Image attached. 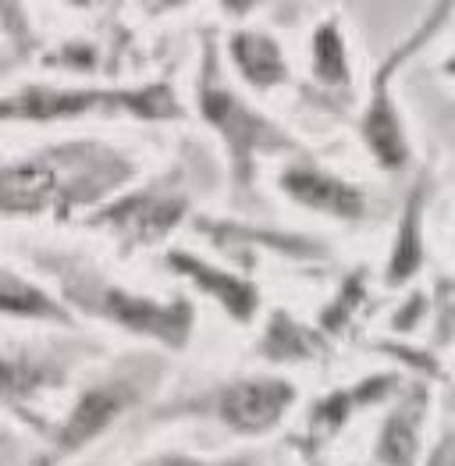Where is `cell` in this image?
<instances>
[{
	"instance_id": "4fadbf2b",
	"label": "cell",
	"mask_w": 455,
	"mask_h": 466,
	"mask_svg": "<svg viewBox=\"0 0 455 466\" xmlns=\"http://www.w3.org/2000/svg\"><path fill=\"white\" fill-rule=\"evenodd\" d=\"M0 313L11 317H33V320H57L68 324V313L61 310L46 292H39L36 285L22 281L18 274L0 268Z\"/></svg>"
},
{
	"instance_id": "5bb4252c",
	"label": "cell",
	"mask_w": 455,
	"mask_h": 466,
	"mask_svg": "<svg viewBox=\"0 0 455 466\" xmlns=\"http://www.w3.org/2000/svg\"><path fill=\"white\" fill-rule=\"evenodd\" d=\"M267 360L274 363H296V360H306V356H317L324 352V342L317 339V331H309L303 324H296L292 317L285 313H274L270 328H267V339L260 346Z\"/></svg>"
},
{
	"instance_id": "7a4b0ae2",
	"label": "cell",
	"mask_w": 455,
	"mask_h": 466,
	"mask_svg": "<svg viewBox=\"0 0 455 466\" xmlns=\"http://www.w3.org/2000/svg\"><path fill=\"white\" fill-rule=\"evenodd\" d=\"M93 111H125L139 117L178 115L175 93L164 86L150 89H22L0 100V121H54V117H78Z\"/></svg>"
},
{
	"instance_id": "8fae6325",
	"label": "cell",
	"mask_w": 455,
	"mask_h": 466,
	"mask_svg": "<svg viewBox=\"0 0 455 466\" xmlns=\"http://www.w3.org/2000/svg\"><path fill=\"white\" fill-rule=\"evenodd\" d=\"M228 50H231V61L242 72V78L257 89H270L288 78L285 54L267 33H235Z\"/></svg>"
},
{
	"instance_id": "277c9868",
	"label": "cell",
	"mask_w": 455,
	"mask_h": 466,
	"mask_svg": "<svg viewBox=\"0 0 455 466\" xmlns=\"http://www.w3.org/2000/svg\"><path fill=\"white\" fill-rule=\"evenodd\" d=\"M296 402V389L278 378H246L217 391L214 410L238 434H264Z\"/></svg>"
},
{
	"instance_id": "ffe728a7",
	"label": "cell",
	"mask_w": 455,
	"mask_h": 466,
	"mask_svg": "<svg viewBox=\"0 0 455 466\" xmlns=\"http://www.w3.org/2000/svg\"><path fill=\"white\" fill-rule=\"evenodd\" d=\"M143 466H253L249 460H231V463H199V460H192V456H157L150 463Z\"/></svg>"
},
{
	"instance_id": "ba28073f",
	"label": "cell",
	"mask_w": 455,
	"mask_h": 466,
	"mask_svg": "<svg viewBox=\"0 0 455 466\" xmlns=\"http://www.w3.org/2000/svg\"><path fill=\"white\" fill-rule=\"evenodd\" d=\"M61 199V178L43 160H22L0 167V214H43L57 207Z\"/></svg>"
},
{
	"instance_id": "5b68a950",
	"label": "cell",
	"mask_w": 455,
	"mask_h": 466,
	"mask_svg": "<svg viewBox=\"0 0 455 466\" xmlns=\"http://www.w3.org/2000/svg\"><path fill=\"white\" fill-rule=\"evenodd\" d=\"M186 196H128L125 203H117L111 210L100 214V225H107L125 242H160L164 235L178 225V218L186 214Z\"/></svg>"
},
{
	"instance_id": "2e32d148",
	"label": "cell",
	"mask_w": 455,
	"mask_h": 466,
	"mask_svg": "<svg viewBox=\"0 0 455 466\" xmlns=\"http://www.w3.org/2000/svg\"><path fill=\"white\" fill-rule=\"evenodd\" d=\"M313 72L324 86L349 82V61H345V39L335 22H324L313 36Z\"/></svg>"
},
{
	"instance_id": "ac0fdd59",
	"label": "cell",
	"mask_w": 455,
	"mask_h": 466,
	"mask_svg": "<svg viewBox=\"0 0 455 466\" xmlns=\"http://www.w3.org/2000/svg\"><path fill=\"white\" fill-rule=\"evenodd\" d=\"M46 381L43 367L29 360H0V399H18L29 395Z\"/></svg>"
},
{
	"instance_id": "7c38bea8",
	"label": "cell",
	"mask_w": 455,
	"mask_h": 466,
	"mask_svg": "<svg viewBox=\"0 0 455 466\" xmlns=\"http://www.w3.org/2000/svg\"><path fill=\"white\" fill-rule=\"evenodd\" d=\"M420 413H423V391H413L410 402L399 406V410L388 417V424L380 431V445H378V460L384 466H413Z\"/></svg>"
},
{
	"instance_id": "d6986e66",
	"label": "cell",
	"mask_w": 455,
	"mask_h": 466,
	"mask_svg": "<svg viewBox=\"0 0 455 466\" xmlns=\"http://www.w3.org/2000/svg\"><path fill=\"white\" fill-rule=\"evenodd\" d=\"M363 271H356L352 278H349V285H345V292H341L339 299H335V307L324 313V331H335L339 324H345L349 320V313L359 307V299H363V278H359Z\"/></svg>"
},
{
	"instance_id": "6da1fadb",
	"label": "cell",
	"mask_w": 455,
	"mask_h": 466,
	"mask_svg": "<svg viewBox=\"0 0 455 466\" xmlns=\"http://www.w3.org/2000/svg\"><path fill=\"white\" fill-rule=\"evenodd\" d=\"M43 264H50L57 281H61V292L65 299H72L76 307H82L86 313L100 317V320H111L121 324L136 335H150L157 342H167V346H182L189 339L192 328V307L186 299H175V303H153L143 296H132L125 289H114L107 281H100L93 271L68 264V260H54V257H39Z\"/></svg>"
},
{
	"instance_id": "52a82bcc",
	"label": "cell",
	"mask_w": 455,
	"mask_h": 466,
	"mask_svg": "<svg viewBox=\"0 0 455 466\" xmlns=\"http://www.w3.org/2000/svg\"><path fill=\"white\" fill-rule=\"evenodd\" d=\"M132 402L128 385H96L76 402L72 417L65 420V428L54 434L57 452H76L82 445H89L100 431H107L125 413V406Z\"/></svg>"
},
{
	"instance_id": "8992f818",
	"label": "cell",
	"mask_w": 455,
	"mask_h": 466,
	"mask_svg": "<svg viewBox=\"0 0 455 466\" xmlns=\"http://www.w3.org/2000/svg\"><path fill=\"white\" fill-rule=\"evenodd\" d=\"M281 189L296 203H303L309 210H320V214H331L339 221H356L367 210V196L356 186L341 182V178L313 167V164H292L281 175Z\"/></svg>"
},
{
	"instance_id": "9c48e42d",
	"label": "cell",
	"mask_w": 455,
	"mask_h": 466,
	"mask_svg": "<svg viewBox=\"0 0 455 466\" xmlns=\"http://www.w3.org/2000/svg\"><path fill=\"white\" fill-rule=\"evenodd\" d=\"M399 57H391L384 68L378 72V86H374V100H370V111L363 117V139L367 147L374 150L380 167H402L410 160V147H406V132H402V121L391 107V93H388V78L395 72Z\"/></svg>"
},
{
	"instance_id": "e0dca14e",
	"label": "cell",
	"mask_w": 455,
	"mask_h": 466,
	"mask_svg": "<svg viewBox=\"0 0 455 466\" xmlns=\"http://www.w3.org/2000/svg\"><path fill=\"white\" fill-rule=\"evenodd\" d=\"M384 385H395V378H388ZM384 385H378L374 391L370 389V381H363L359 389L363 391H335V395H328L317 410H313V420H309V428L313 431H324V434H331V431H339L345 420H349V410L356 406V402H367V399H374V395H380V391H388Z\"/></svg>"
},
{
	"instance_id": "3957f363",
	"label": "cell",
	"mask_w": 455,
	"mask_h": 466,
	"mask_svg": "<svg viewBox=\"0 0 455 466\" xmlns=\"http://www.w3.org/2000/svg\"><path fill=\"white\" fill-rule=\"evenodd\" d=\"M199 107H203V117L225 136L238 186H249L257 154L296 150V143L281 128H274L267 117L249 111L225 82L217 78V57H214V50H207V72H203V86H199Z\"/></svg>"
},
{
	"instance_id": "9a60e30c",
	"label": "cell",
	"mask_w": 455,
	"mask_h": 466,
	"mask_svg": "<svg viewBox=\"0 0 455 466\" xmlns=\"http://www.w3.org/2000/svg\"><path fill=\"white\" fill-rule=\"evenodd\" d=\"M420 214H423V182L417 193L406 203V218H402V232L395 235V253L388 264V285H399L406 278H413L420 264H423V238H420Z\"/></svg>"
},
{
	"instance_id": "30bf717a",
	"label": "cell",
	"mask_w": 455,
	"mask_h": 466,
	"mask_svg": "<svg viewBox=\"0 0 455 466\" xmlns=\"http://www.w3.org/2000/svg\"><path fill=\"white\" fill-rule=\"evenodd\" d=\"M167 268H175L178 274H186L189 281H196L207 296H214L221 307H225L235 320H253V313H257V303H260V292H257V285H249L246 278H235V274L228 271H217V268H210V264H203V260H196L189 253H167Z\"/></svg>"
}]
</instances>
